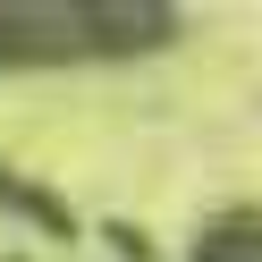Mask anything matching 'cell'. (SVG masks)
I'll return each instance as SVG.
<instances>
[{"mask_svg":"<svg viewBox=\"0 0 262 262\" xmlns=\"http://www.w3.org/2000/svg\"><path fill=\"white\" fill-rule=\"evenodd\" d=\"M0 262H26V254H0Z\"/></svg>","mask_w":262,"mask_h":262,"instance_id":"cell-4","label":"cell"},{"mask_svg":"<svg viewBox=\"0 0 262 262\" xmlns=\"http://www.w3.org/2000/svg\"><path fill=\"white\" fill-rule=\"evenodd\" d=\"M102 237H110V245H119V254H127V262H152V237H144V228H127V220H110V228H102Z\"/></svg>","mask_w":262,"mask_h":262,"instance_id":"cell-3","label":"cell"},{"mask_svg":"<svg viewBox=\"0 0 262 262\" xmlns=\"http://www.w3.org/2000/svg\"><path fill=\"white\" fill-rule=\"evenodd\" d=\"M186 262H262V203H237L220 220H203L194 245H186Z\"/></svg>","mask_w":262,"mask_h":262,"instance_id":"cell-2","label":"cell"},{"mask_svg":"<svg viewBox=\"0 0 262 262\" xmlns=\"http://www.w3.org/2000/svg\"><path fill=\"white\" fill-rule=\"evenodd\" d=\"M169 9H0V68H51V59H127L169 42Z\"/></svg>","mask_w":262,"mask_h":262,"instance_id":"cell-1","label":"cell"}]
</instances>
